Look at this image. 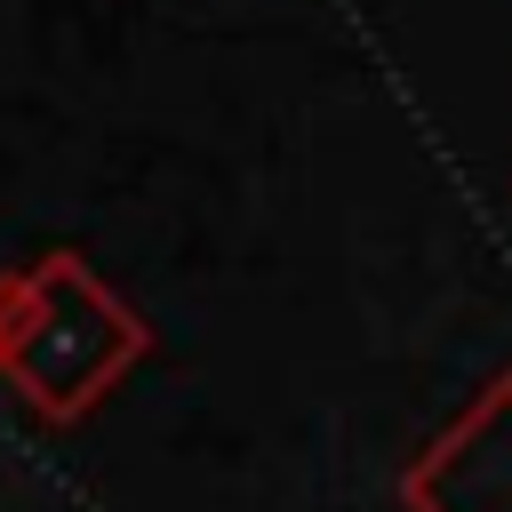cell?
I'll use <instances>...</instances> for the list:
<instances>
[{
  "label": "cell",
  "mask_w": 512,
  "mask_h": 512,
  "mask_svg": "<svg viewBox=\"0 0 512 512\" xmlns=\"http://www.w3.org/2000/svg\"><path fill=\"white\" fill-rule=\"evenodd\" d=\"M144 352L152 320L80 248H48L0 272V376L40 424H80Z\"/></svg>",
  "instance_id": "1"
},
{
  "label": "cell",
  "mask_w": 512,
  "mask_h": 512,
  "mask_svg": "<svg viewBox=\"0 0 512 512\" xmlns=\"http://www.w3.org/2000/svg\"><path fill=\"white\" fill-rule=\"evenodd\" d=\"M408 512H512V360L416 448L400 472Z\"/></svg>",
  "instance_id": "2"
}]
</instances>
